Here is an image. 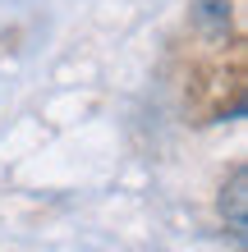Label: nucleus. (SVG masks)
<instances>
[{
  "label": "nucleus",
  "mask_w": 248,
  "mask_h": 252,
  "mask_svg": "<svg viewBox=\"0 0 248 252\" xmlns=\"http://www.w3.org/2000/svg\"><path fill=\"white\" fill-rule=\"evenodd\" d=\"M198 19L207 23L212 32H225V23H230V0H202Z\"/></svg>",
  "instance_id": "nucleus-2"
},
{
  "label": "nucleus",
  "mask_w": 248,
  "mask_h": 252,
  "mask_svg": "<svg viewBox=\"0 0 248 252\" xmlns=\"http://www.w3.org/2000/svg\"><path fill=\"white\" fill-rule=\"evenodd\" d=\"M221 211H225V220H230V234L244 239V229H248V170H235L230 192L221 197Z\"/></svg>",
  "instance_id": "nucleus-1"
}]
</instances>
